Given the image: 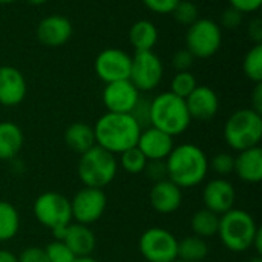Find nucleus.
Wrapping results in <instances>:
<instances>
[{
	"label": "nucleus",
	"mask_w": 262,
	"mask_h": 262,
	"mask_svg": "<svg viewBox=\"0 0 262 262\" xmlns=\"http://www.w3.org/2000/svg\"><path fill=\"white\" fill-rule=\"evenodd\" d=\"M94 134L97 146L114 155H120L121 152L137 146L141 127L130 114L106 112L97 120Z\"/></svg>",
	"instance_id": "nucleus-1"
},
{
	"label": "nucleus",
	"mask_w": 262,
	"mask_h": 262,
	"mask_svg": "<svg viewBox=\"0 0 262 262\" xmlns=\"http://www.w3.org/2000/svg\"><path fill=\"white\" fill-rule=\"evenodd\" d=\"M167 178L180 189H190L204 181L209 172V160L201 147L184 143L175 146L166 158Z\"/></svg>",
	"instance_id": "nucleus-2"
},
{
	"label": "nucleus",
	"mask_w": 262,
	"mask_h": 262,
	"mask_svg": "<svg viewBox=\"0 0 262 262\" xmlns=\"http://www.w3.org/2000/svg\"><path fill=\"white\" fill-rule=\"evenodd\" d=\"M192 123L186 100L172 94L163 92L150 100V126L163 130L170 137L184 134Z\"/></svg>",
	"instance_id": "nucleus-3"
},
{
	"label": "nucleus",
	"mask_w": 262,
	"mask_h": 262,
	"mask_svg": "<svg viewBox=\"0 0 262 262\" xmlns=\"http://www.w3.org/2000/svg\"><path fill=\"white\" fill-rule=\"evenodd\" d=\"M258 230L259 227L249 212L243 209H232L220 216L216 235L227 250L243 253L252 249Z\"/></svg>",
	"instance_id": "nucleus-4"
},
{
	"label": "nucleus",
	"mask_w": 262,
	"mask_h": 262,
	"mask_svg": "<svg viewBox=\"0 0 262 262\" xmlns=\"http://www.w3.org/2000/svg\"><path fill=\"white\" fill-rule=\"evenodd\" d=\"M118 172V160L114 154L100 146H94L80 155L77 173L84 187L103 189L111 184Z\"/></svg>",
	"instance_id": "nucleus-5"
},
{
	"label": "nucleus",
	"mask_w": 262,
	"mask_h": 262,
	"mask_svg": "<svg viewBox=\"0 0 262 262\" xmlns=\"http://www.w3.org/2000/svg\"><path fill=\"white\" fill-rule=\"evenodd\" d=\"M224 140L236 152L259 146L262 140V115L252 107L235 111L224 126Z\"/></svg>",
	"instance_id": "nucleus-6"
},
{
	"label": "nucleus",
	"mask_w": 262,
	"mask_h": 262,
	"mask_svg": "<svg viewBox=\"0 0 262 262\" xmlns=\"http://www.w3.org/2000/svg\"><path fill=\"white\" fill-rule=\"evenodd\" d=\"M184 41L186 49L195 58H210L223 45V29L216 21L200 17L195 23L187 26Z\"/></svg>",
	"instance_id": "nucleus-7"
},
{
	"label": "nucleus",
	"mask_w": 262,
	"mask_h": 262,
	"mask_svg": "<svg viewBox=\"0 0 262 262\" xmlns=\"http://www.w3.org/2000/svg\"><path fill=\"white\" fill-rule=\"evenodd\" d=\"M34 216L51 232L66 227L72 221L71 200L58 192H45L34 201Z\"/></svg>",
	"instance_id": "nucleus-8"
},
{
	"label": "nucleus",
	"mask_w": 262,
	"mask_h": 262,
	"mask_svg": "<svg viewBox=\"0 0 262 262\" xmlns=\"http://www.w3.org/2000/svg\"><path fill=\"white\" fill-rule=\"evenodd\" d=\"M138 249L147 262H172L178 258V239L161 227H150L143 232Z\"/></svg>",
	"instance_id": "nucleus-9"
},
{
	"label": "nucleus",
	"mask_w": 262,
	"mask_h": 262,
	"mask_svg": "<svg viewBox=\"0 0 262 262\" xmlns=\"http://www.w3.org/2000/svg\"><path fill=\"white\" fill-rule=\"evenodd\" d=\"M164 75L161 58L154 51L135 52L130 61L129 81L140 91L149 92L160 86Z\"/></svg>",
	"instance_id": "nucleus-10"
},
{
	"label": "nucleus",
	"mask_w": 262,
	"mask_h": 262,
	"mask_svg": "<svg viewBox=\"0 0 262 262\" xmlns=\"http://www.w3.org/2000/svg\"><path fill=\"white\" fill-rule=\"evenodd\" d=\"M106 206H107V198L103 189L84 187L78 190L71 200L72 220H75L78 224L83 226L94 224L104 215Z\"/></svg>",
	"instance_id": "nucleus-11"
},
{
	"label": "nucleus",
	"mask_w": 262,
	"mask_h": 262,
	"mask_svg": "<svg viewBox=\"0 0 262 262\" xmlns=\"http://www.w3.org/2000/svg\"><path fill=\"white\" fill-rule=\"evenodd\" d=\"M130 61L132 57L126 51L118 48H106L97 55L94 69L97 77L104 83L127 80L130 72Z\"/></svg>",
	"instance_id": "nucleus-12"
},
{
	"label": "nucleus",
	"mask_w": 262,
	"mask_h": 262,
	"mask_svg": "<svg viewBox=\"0 0 262 262\" xmlns=\"http://www.w3.org/2000/svg\"><path fill=\"white\" fill-rule=\"evenodd\" d=\"M103 104L107 112L114 114H130L140 100V91L127 80L106 83L103 89Z\"/></svg>",
	"instance_id": "nucleus-13"
},
{
	"label": "nucleus",
	"mask_w": 262,
	"mask_h": 262,
	"mask_svg": "<svg viewBox=\"0 0 262 262\" xmlns=\"http://www.w3.org/2000/svg\"><path fill=\"white\" fill-rule=\"evenodd\" d=\"M74 28L68 17L60 14L46 15L35 28L37 40L46 48H60L66 45L72 37Z\"/></svg>",
	"instance_id": "nucleus-14"
},
{
	"label": "nucleus",
	"mask_w": 262,
	"mask_h": 262,
	"mask_svg": "<svg viewBox=\"0 0 262 262\" xmlns=\"http://www.w3.org/2000/svg\"><path fill=\"white\" fill-rule=\"evenodd\" d=\"M236 192L230 181L226 178H215L204 186L203 201L207 210L216 213L218 216L232 210L235 206Z\"/></svg>",
	"instance_id": "nucleus-15"
},
{
	"label": "nucleus",
	"mask_w": 262,
	"mask_h": 262,
	"mask_svg": "<svg viewBox=\"0 0 262 262\" xmlns=\"http://www.w3.org/2000/svg\"><path fill=\"white\" fill-rule=\"evenodd\" d=\"M28 92L25 75L14 66H0V104L17 106L20 104Z\"/></svg>",
	"instance_id": "nucleus-16"
},
{
	"label": "nucleus",
	"mask_w": 262,
	"mask_h": 262,
	"mask_svg": "<svg viewBox=\"0 0 262 262\" xmlns=\"http://www.w3.org/2000/svg\"><path fill=\"white\" fill-rule=\"evenodd\" d=\"M189 115L196 121H209L220 111V98L216 92L209 86H196L193 92L184 98Z\"/></svg>",
	"instance_id": "nucleus-17"
},
{
	"label": "nucleus",
	"mask_w": 262,
	"mask_h": 262,
	"mask_svg": "<svg viewBox=\"0 0 262 262\" xmlns=\"http://www.w3.org/2000/svg\"><path fill=\"white\" fill-rule=\"evenodd\" d=\"M137 147L147 160H166L175 147V144L173 137L164 134L157 127L149 126L146 129H141Z\"/></svg>",
	"instance_id": "nucleus-18"
},
{
	"label": "nucleus",
	"mask_w": 262,
	"mask_h": 262,
	"mask_svg": "<svg viewBox=\"0 0 262 262\" xmlns=\"http://www.w3.org/2000/svg\"><path fill=\"white\" fill-rule=\"evenodd\" d=\"M149 200L155 212L161 215H170L183 204V189H180L170 180H163L154 184Z\"/></svg>",
	"instance_id": "nucleus-19"
},
{
	"label": "nucleus",
	"mask_w": 262,
	"mask_h": 262,
	"mask_svg": "<svg viewBox=\"0 0 262 262\" xmlns=\"http://www.w3.org/2000/svg\"><path fill=\"white\" fill-rule=\"evenodd\" d=\"M61 241L69 247V250L75 255V258L91 256L97 246L94 232L88 226L78 223L66 226Z\"/></svg>",
	"instance_id": "nucleus-20"
},
{
	"label": "nucleus",
	"mask_w": 262,
	"mask_h": 262,
	"mask_svg": "<svg viewBox=\"0 0 262 262\" xmlns=\"http://www.w3.org/2000/svg\"><path fill=\"white\" fill-rule=\"evenodd\" d=\"M233 172L244 183L256 184L262 181V149L259 146L246 149L235 157Z\"/></svg>",
	"instance_id": "nucleus-21"
},
{
	"label": "nucleus",
	"mask_w": 262,
	"mask_h": 262,
	"mask_svg": "<svg viewBox=\"0 0 262 262\" xmlns=\"http://www.w3.org/2000/svg\"><path fill=\"white\" fill-rule=\"evenodd\" d=\"M64 143L72 152L78 155L88 152L97 144L94 126H89L88 123H81V121L72 123L64 130Z\"/></svg>",
	"instance_id": "nucleus-22"
},
{
	"label": "nucleus",
	"mask_w": 262,
	"mask_h": 262,
	"mask_svg": "<svg viewBox=\"0 0 262 262\" xmlns=\"http://www.w3.org/2000/svg\"><path fill=\"white\" fill-rule=\"evenodd\" d=\"M23 132L12 121H0V160H12L23 147Z\"/></svg>",
	"instance_id": "nucleus-23"
},
{
	"label": "nucleus",
	"mask_w": 262,
	"mask_h": 262,
	"mask_svg": "<svg viewBox=\"0 0 262 262\" xmlns=\"http://www.w3.org/2000/svg\"><path fill=\"white\" fill-rule=\"evenodd\" d=\"M158 29L150 20H138L129 29V41L135 52L154 51V46L158 41Z\"/></svg>",
	"instance_id": "nucleus-24"
},
{
	"label": "nucleus",
	"mask_w": 262,
	"mask_h": 262,
	"mask_svg": "<svg viewBox=\"0 0 262 262\" xmlns=\"http://www.w3.org/2000/svg\"><path fill=\"white\" fill-rule=\"evenodd\" d=\"M209 255V246L206 239L200 236H186L178 241V259L186 262H201Z\"/></svg>",
	"instance_id": "nucleus-25"
},
{
	"label": "nucleus",
	"mask_w": 262,
	"mask_h": 262,
	"mask_svg": "<svg viewBox=\"0 0 262 262\" xmlns=\"http://www.w3.org/2000/svg\"><path fill=\"white\" fill-rule=\"evenodd\" d=\"M20 229L18 210L8 201H0V243L12 239Z\"/></svg>",
	"instance_id": "nucleus-26"
},
{
	"label": "nucleus",
	"mask_w": 262,
	"mask_h": 262,
	"mask_svg": "<svg viewBox=\"0 0 262 262\" xmlns=\"http://www.w3.org/2000/svg\"><path fill=\"white\" fill-rule=\"evenodd\" d=\"M192 230L195 236H200L203 239L212 238L213 235L218 233V226H220V216L207 209H201L193 213L192 221H190Z\"/></svg>",
	"instance_id": "nucleus-27"
},
{
	"label": "nucleus",
	"mask_w": 262,
	"mask_h": 262,
	"mask_svg": "<svg viewBox=\"0 0 262 262\" xmlns=\"http://www.w3.org/2000/svg\"><path fill=\"white\" fill-rule=\"evenodd\" d=\"M243 71L249 80L253 83H261L262 81V43L253 45L243 61Z\"/></svg>",
	"instance_id": "nucleus-28"
},
{
	"label": "nucleus",
	"mask_w": 262,
	"mask_h": 262,
	"mask_svg": "<svg viewBox=\"0 0 262 262\" xmlns=\"http://www.w3.org/2000/svg\"><path fill=\"white\" fill-rule=\"evenodd\" d=\"M146 163H147V158L141 154V150L137 146L121 152L120 160H118V166H121L123 170L132 175L141 173L146 167Z\"/></svg>",
	"instance_id": "nucleus-29"
},
{
	"label": "nucleus",
	"mask_w": 262,
	"mask_h": 262,
	"mask_svg": "<svg viewBox=\"0 0 262 262\" xmlns=\"http://www.w3.org/2000/svg\"><path fill=\"white\" fill-rule=\"evenodd\" d=\"M198 86L195 75L190 71H183V72H177L170 81V92L181 97V98H187L193 89Z\"/></svg>",
	"instance_id": "nucleus-30"
},
{
	"label": "nucleus",
	"mask_w": 262,
	"mask_h": 262,
	"mask_svg": "<svg viewBox=\"0 0 262 262\" xmlns=\"http://www.w3.org/2000/svg\"><path fill=\"white\" fill-rule=\"evenodd\" d=\"M172 15H173V18H175L180 25H183V26H190L192 23H195V21L200 18V9H198V6H196L193 2H190V0H181V2L177 5V8L173 9Z\"/></svg>",
	"instance_id": "nucleus-31"
},
{
	"label": "nucleus",
	"mask_w": 262,
	"mask_h": 262,
	"mask_svg": "<svg viewBox=\"0 0 262 262\" xmlns=\"http://www.w3.org/2000/svg\"><path fill=\"white\" fill-rule=\"evenodd\" d=\"M49 262H74L75 255L69 250V247L63 241H52L45 249Z\"/></svg>",
	"instance_id": "nucleus-32"
},
{
	"label": "nucleus",
	"mask_w": 262,
	"mask_h": 262,
	"mask_svg": "<svg viewBox=\"0 0 262 262\" xmlns=\"http://www.w3.org/2000/svg\"><path fill=\"white\" fill-rule=\"evenodd\" d=\"M209 167H212V170L218 175H229L233 172L235 167V157H232L230 154L221 152L216 154L210 161H209Z\"/></svg>",
	"instance_id": "nucleus-33"
},
{
	"label": "nucleus",
	"mask_w": 262,
	"mask_h": 262,
	"mask_svg": "<svg viewBox=\"0 0 262 262\" xmlns=\"http://www.w3.org/2000/svg\"><path fill=\"white\" fill-rule=\"evenodd\" d=\"M130 115L140 124L141 129L149 127L150 126V100H146V98L140 97V100L137 101V104L132 109Z\"/></svg>",
	"instance_id": "nucleus-34"
},
{
	"label": "nucleus",
	"mask_w": 262,
	"mask_h": 262,
	"mask_svg": "<svg viewBox=\"0 0 262 262\" xmlns=\"http://www.w3.org/2000/svg\"><path fill=\"white\" fill-rule=\"evenodd\" d=\"M143 172L154 183H158V181H163V180H169L167 178L166 160H147L146 167H144Z\"/></svg>",
	"instance_id": "nucleus-35"
},
{
	"label": "nucleus",
	"mask_w": 262,
	"mask_h": 262,
	"mask_svg": "<svg viewBox=\"0 0 262 262\" xmlns=\"http://www.w3.org/2000/svg\"><path fill=\"white\" fill-rule=\"evenodd\" d=\"M195 57L184 48V49H180L177 51L173 55H172V66L177 72H183V71H190V68L193 66L195 63Z\"/></svg>",
	"instance_id": "nucleus-36"
},
{
	"label": "nucleus",
	"mask_w": 262,
	"mask_h": 262,
	"mask_svg": "<svg viewBox=\"0 0 262 262\" xmlns=\"http://www.w3.org/2000/svg\"><path fill=\"white\" fill-rule=\"evenodd\" d=\"M141 2L149 11L164 15V14H172L181 0H141Z\"/></svg>",
	"instance_id": "nucleus-37"
},
{
	"label": "nucleus",
	"mask_w": 262,
	"mask_h": 262,
	"mask_svg": "<svg viewBox=\"0 0 262 262\" xmlns=\"http://www.w3.org/2000/svg\"><path fill=\"white\" fill-rule=\"evenodd\" d=\"M18 262H49L45 249L41 247H28L25 249L20 256L17 258Z\"/></svg>",
	"instance_id": "nucleus-38"
},
{
	"label": "nucleus",
	"mask_w": 262,
	"mask_h": 262,
	"mask_svg": "<svg viewBox=\"0 0 262 262\" xmlns=\"http://www.w3.org/2000/svg\"><path fill=\"white\" fill-rule=\"evenodd\" d=\"M243 18H244V14H241L239 11L233 8H229L221 14V25L227 29H235L243 23Z\"/></svg>",
	"instance_id": "nucleus-39"
},
{
	"label": "nucleus",
	"mask_w": 262,
	"mask_h": 262,
	"mask_svg": "<svg viewBox=\"0 0 262 262\" xmlns=\"http://www.w3.org/2000/svg\"><path fill=\"white\" fill-rule=\"evenodd\" d=\"M230 8L239 11L241 14L256 12L262 5V0H229Z\"/></svg>",
	"instance_id": "nucleus-40"
},
{
	"label": "nucleus",
	"mask_w": 262,
	"mask_h": 262,
	"mask_svg": "<svg viewBox=\"0 0 262 262\" xmlns=\"http://www.w3.org/2000/svg\"><path fill=\"white\" fill-rule=\"evenodd\" d=\"M247 32H249V37L253 40L255 45L262 43V21L261 18H253L250 23H249V28H247Z\"/></svg>",
	"instance_id": "nucleus-41"
},
{
	"label": "nucleus",
	"mask_w": 262,
	"mask_h": 262,
	"mask_svg": "<svg viewBox=\"0 0 262 262\" xmlns=\"http://www.w3.org/2000/svg\"><path fill=\"white\" fill-rule=\"evenodd\" d=\"M252 109L262 115V81L255 83V89L252 92Z\"/></svg>",
	"instance_id": "nucleus-42"
},
{
	"label": "nucleus",
	"mask_w": 262,
	"mask_h": 262,
	"mask_svg": "<svg viewBox=\"0 0 262 262\" xmlns=\"http://www.w3.org/2000/svg\"><path fill=\"white\" fill-rule=\"evenodd\" d=\"M252 249H255V252L258 253V256L262 255V230L259 229L255 239H253V244H252Z\"/></svg>",
	"instance_id": "nucleus-43"
},
{
	"label": "nucleus",
	"mask_w": 262,
	"mask_h": 262,
	"mask_svg": "<svg viewBox=\"0 0 262 262\" xmlns=\"http://www.w3.org/2000/svg\"><path fill=\"white\" fill-rule=\"evenodd\" d=\"M0 262H18L17 256L8 250H0Z\"/></svg>",
	"instance_id": "nucleus-44"
},
{
	"label": "nucleus",
	"mask_w": 262,
	"mask_h": 262,
	"mask_svg": "<svg viewBox=\"0 0 262 262\" xmlns=\"http://www.w3.org/2000/svg\"><path fill=\"white\" fill-rule=\"evenodd\" d=\"M74 262H98L97 259H94L92 256H81V258H75Z\"/></svg>",
	"instance_id": "nucleus-45"
},
{
	"label": "nucleus",
	"mask_w": 262,
	"mask_h": 262,
	"mask_svg": "<svg viewBox=\"0 0 262 262\" xmlns=\"http://www.w3.org/2000/svg\"><path fill=\"white\" fill-rule=\"evenodd\" d=\"M28 3H31V5H35V6H38V5H45L48 0H26Z\"/></svg>",
	"instance_id": "nucleus-46"
},
{
	"label": "nucleus",
	"mask_w": 262,
	"mask_h": 262,
	"mask_svg": "<svg viewBox=\"0 0 262 262\" xmlns=\"http://www.w3.org/2000/svg\"><path fill=\"white\" fill-rule=\"evenodd\" d=\"M17 0H0V5H9V3H14Z\"/></svg>",
	"instance_id": "nucleus-47"
},
{
	"label": "nucleus",
	"mask_w": 262,
	"mask_h": 262,
	"mask_svg": "<svg viewBox=\"0 0 262 262\" xmlns=\"http://www.w3.org/2000/svg\"><path fill=\"white\" fill-rule=\"evenodd\" d=\"M247 262H262V258L261 256H255V258H252L250 261H247Z\"/></svg>",
	"instance_id": "nucleus-48"
},
{
	"label": "nucleus",
	"mask_w": 262,
	"mask_h": 262,
	"mask_svg": "<svg viewBox=\"0 0 262 262\" xmlns=\"http://www.w3.org/2000/svg\"><path fill=\"white\" fill-rule=\"evenodd\" d=\"M172 262H186V261H183V259H178V258H177L175 261H172Z\"/></svg>",
	"instance_id": "nucleus-49"
}]
</instances>
